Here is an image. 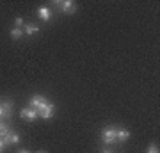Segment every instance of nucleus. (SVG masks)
<instances>
[{"mask_svg":"<svg viewBox=\"0 0 160 153\" xmlns=\"http://www.w3.org/2000/svg\"><path fill=\"white\" fill-rule=\"evenodd\" d=\"M48 103V100H46V96H43V94H34V96L30 98V109H36V110H39V109H43Z\"/></svg>","mask_w":160,"mask_h":153,"instance_id":"3","label":"nucleus"},{"mask_svg":"<svg viewBox=\"0 0 160 153\" xmlns=\"http://www.w3.org/2000/svg\"><path fill=\"white\" fill-rule=\"evenodd\" d=\"M9 132H11V130H9V126H7V125L0 126V139H4V137H6L7 134H9Z\"/></svg>","mask_w":160,"mask_h":153,"instance_id":"12","label":"nucleus"},{"mask_svg":"<svg viewBox=\"0 0 160 153\" xmlns=\"http://www.w3.org/2000/svg\"><path fill=\"white\" fill-rule=\"evenodd\" d=\"M2 141H4V144H6V146H12V144H20V141H22V139H20V134H16V132H9V134H7Z\"/></svg>","mask_w":160,"mask_h":153,"instance_id":"6","label":"nucleus"},{"mask_svg":"<svg viewBox=\"0 0 160 153\" xmlns=\"http://www.w3.org/2000/svg\"><path fill=\"white\" fill-rule=\"evenodd\" d=\"M38 116H39V114H38V110H36V109L25 107V109H22V110H20V118L25 119V121H30V123H32V121H36V119H38Z\"/></svg>","mask_w":160,"mask_h":153,"instance_id":"4","label":"nucleus"},{"mask_svg":"<svg viewBox=\"0 0 160 153\" xmlns=\"http://www.w3.org/2000/svg\"><path fill=\"white\" fill-rule=\"evenodd\" d=\"M55 6H59L62 14H75L77 13V4L73 0H62V2H55Z\"/></svg>","mask_w":160,"mask_h":153,"instance_id":"2","label":"nucleus"},{"mask_svg":"<svg viewBox=\"0 0 160 153\" xmlns=\"http://www.w3.org/2000/svg\"><path fill=\"white\" fill-rule=\"evenodd\" d=\"M4 150H6V144H4L2 139H0V153H4Z\"/></svg>","mask_w":160,"mask_h":153,"instance_id":"16","label":"nucleus"},{"mask_svg":"<svg viewBox=\"0 0 160 153\" xmlns=\"http://www.w3.org/2000/svg\"><path fill=\"white\" fill-rule=\"evenodd\" d=\"M39 32V27L38 25H34V23H25V30H23V34L27 36H34Z\"/></svg>","mask_w":160,"mask_h":153,"instance_id":"10","label":"nucleus"},{"mask_svg":"<svg viewBox=\"0 0 160 153\" xmlns=\"http://www.w3.org/2000/svg\"><path fill=\"white\" fill-rule=\"evenodd\" d=\"M102 153H114V151H112V148H110V146H103L102 148Z\"/></svg>","mask_w":160,"mask_h":153,"instance_id":"15","label":"nucleus"},{"mask_svg":"<svg viewBox=\"0 0 160 153\" xmlns=\"http://www.w3.org/2000/svg\"><path fill=\"white\" fill-rule=\"evenodd\" d=\"M23 25H25V22H23V18H22V16L14 18V27H16V28H22Z\"/></svg>","mask_w":160,"mask_h":153,"instance_id":"13","label":"nucleus"},{"mask_svg":"<svg viewBox=\"0 0 160 153\" xmlns=\"http://www.w3.org/2000/svg\"><path fill=\"white\" fill-rule=\"evenodd\" d=\"M38 114H39V116H41L43 119H50V118H53V114H55V105H53L52 102H48L43 109H39V110H38Z\"/></svg>","mask_w":160,"mask_h":153,"instance_id":"5","label":"nucleus"},{"mask_svg":"<svg viewBox=\"0 0 160 153\" xmlns=\"http://www.w3.org/2000/svg\"><path fill=\"white\" fill-rule=\"evenodd\" d=\"M2 103V109H4V116H2V119L4 121H9L11 119V114H12V102L11 100H4Z\"/></svg>","mask_w":160,"mask_h":153,"instance_id":"7","label":"nucleus"},{"mask_svg":"<svg viewBox=\"0 0 160 153\" xmlns=\"http://www.w3.org/2000/svg\"><path fill=\"white\" fill-rule=\"evenodd\" d=\"M38 16H39L43 22H50L52 20V11L48 9V7H39V9H38Z\"/></svg>","mask_w":160,"mask_h":153,"instance_id":"9","label":"nucleus"},{"mask_svg":"<svg viewBox=\"0 0 160 153\" xmlns=\"http://www.w3.org/2000/svg\"><path fill=\"white\" fill-rule=\"evenodd\" d=\"M2 116H4V109H2V103H0V119H2Z\"/></svg>","mask_w":160,"mask_h":153,"instance_id":"17","label":"nucleus"},{"mask_svg":"<svg viewBox=\"0 0 160 153\" xmlns=\"http://www.w3.org/2000/svg\"><path fill=\"white\" fill-rule=\"evenodd\" d=\"M9 34H11V38L12 39H20V38H22L23 36V28H11V32H9Z\"/></svg>","mask_w":160,"mask_h":153,"instance_id":"11","label":"nucleus"},{"mask_svg":"<svg viewBox=\"0 0 160 153\" xmlns=\"http://www.w3.org/2000/svg\"><path fill=\"white\" fill-rule=\"evenodd\" d=\"M146 153H160V150H158V146H157V144H149L148 151H146Z\"/></svg>","mask_w":160,"mask_h":153,"instance_id":"14","label":"nucleus"},{"mask_svg":"<svg viewBox=\"0 0 160 153\" xmlns=\"http://www.w3.org/2000/svg\"><path fill=\"white\" fill-rule=\"evenodd\" d=\"M38 153H46V151H38Z\"/></svg>","mask_w":160,"mask_h":153,"instance_id":"19","label":"nucleus"},{"mask_svg":"<svg viewBox=\"0 0 160 153\" xmlns=\"http://www.w3.org/2000/svg\"><path fill=\"white\" fill-rule=\"evenodd\" d=\"M18 153H30V151H29V150H20Z\"/></svg>","mask_w":160,"mask_h":153,"instance_id":"18","label":"nucleus"},{"mask_svg":"<svg viewBox=\"0 0 160 153\" xmlns=\"http://www.w3.org/2000/svg\"><path fill=\"white\" fill-rule=\"evenodd\" d=\"M128 139H130V130L118 126V130H116V141L118 142H125V141H128Z\"/></svg>","mask_w":160,"mask_h":153,"instance_id":"8","label":"nucleus"},{"mask_svg":"<svg viewBox=\"0 0 160 153\" xmlns=\"http://www.w3.org/2000/svg\"><path fill=\"white\" fill-rule=\"evenodd\" d=\"M116 130H118V126H105L102 130V142L103 146H112L116 141Z\"/></svg>","mask_w":160,"mask_h":153,"instance_id":"1","label":"nucleus"}]
</instances>
